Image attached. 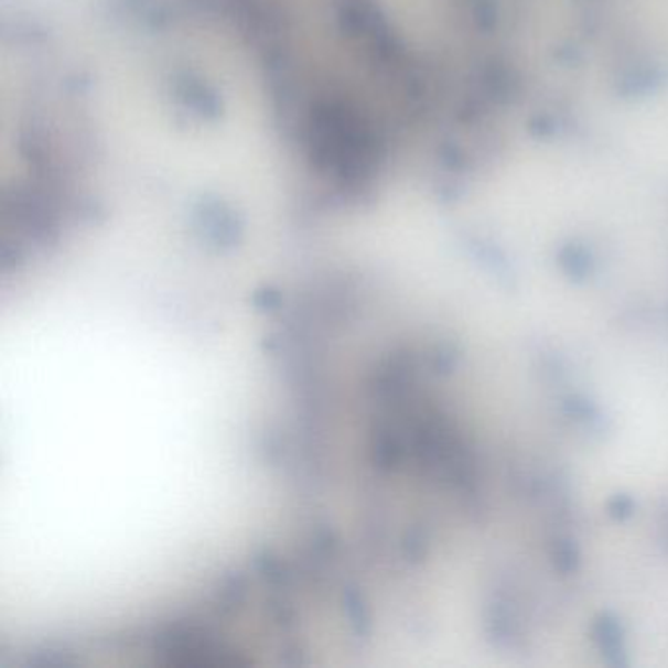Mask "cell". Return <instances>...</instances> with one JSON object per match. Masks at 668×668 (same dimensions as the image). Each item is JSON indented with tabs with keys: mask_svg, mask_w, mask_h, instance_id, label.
Instances as JSON below:
<instances>
[{
	"mask_svg": "<svg viewBox=\"0 0 668 668\" xmlns=\"http://www.w3.org/2000/svg\"><path fill=\"white\" fill-rule=\"evenodd\" d=\"M559 263L563 267L567 277L574 282L586 281L594 269V261L590 259L589 251L574 244L564 247L563 251L559 254Z\"/></svg>",
	"mask_w": 668,
	"mask_h": 668,
	"instance_id": "obj_2",
	"label": "cell"
},
{
	"mask_svg": "<svg viewBox=\"0 0 668 668\" xmlns=\"http://www.w3.org/2000/svg\"><path fill=\"white\" fill-rule=\"evenodd\" d=\"M635 511V500L629 494H616L612 500L607 502V514L610 518L624 521L632 518Z\"/></svg>",
	"mask_w": 668,
	"mask_h": 668,
	"instance_id": "obj_4",
	"label": "cell"
},
{
	"mask_svg": "<svg viewBox=\"0 0 668 668\" xmlns=\"http://www.w3.org/2000/svg\"><path fill=\"white\" fill-rule=\"evenodd\" d=\"M592 635L599 651L610 667L622 668L629 665L624 625L614 614L610 612L600 614L592 624Z\"/></svg>",
	"mask_w": 668,
	"mask_h": 668,
	"instance_id": "obj_1",
	"label": "cell"
},
{
	"mask_svg": "<svg viewBox=\"0 0 668 668\" xmlns=\"http://www.w3.org/2000/svg\"><path fill=\"white\" fill-rule=\"evenodd\" d=\"M551 563L554 571L561 574H572L581 567V549L572 539H557L551 547Z\"/></svg>",
	"mask_w": 668,
	"mask_h": 668,
	"instance_id": "obj_3",
	"label": "cell"
}]
</instances>
